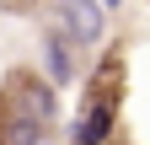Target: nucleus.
I'll return each instance as SVG.
<instances>
[{"label": "nucleus", "instance_id": "nucleus-2", "mask_svg": "<svg viewBox=\"0 0 150 145\" xmlns=\"http://www.w3.org/2000/svg\"><path fill=\"white\" fill-rule=\"evenodd\" d=\"M43 70H48L43 81L54 92L75 86V43L64 38V27H43Z\"/></svg>", "mask_w": 150, "mask_h": 145}, {"label": "nucleus", "instance_id": "nucleus-5", "mask_svg": "<svg viewBox=\"0 0 150 145\" xmlns=\"http://www.w3.org/2000/svg\"><path fill=\"white\" fill-rule=\"evenodd\" d=\"M102 6H107V11H118V6H123V0H102Z\"/></svg>", "mask_w": 150, "mask_h": 145}, {"label": "nucleus", "instance_id": "nucleus-3", "mask_svg": "<svg viewBox=\"0 0 150 145\" xmlns=\"http://www.w3.org/2000/svg\"><path fill=\"white\" fill-rule=\"evenodd\" d=\"M11 92H16V102H22V113H27V118L54 124V86H48V81L27 75V70H16V75H11Z\"/></svg>", "mask_w": 150, "mask_h": 145}, {"label": "nucleus", "instance_id": "nucleus-4", "mask_svg": "<svg viewBox=\"0 0 150 145\" xmlns=\"http://www.w3.org/2000/svg\"><path fill=\"white\" fill-rule=\"evenodd\" d=\"M107 140H112V102L97 97L81 118L70 124V145H107Z\"/></svg>", "mask_w": 150, "mask_h": 145}, {"label": "nucleus", "instance_id": "nucleus-1", "mask_svg": "<svg viewBox=\"0 0 150 145\" xmlns=\"http://www.w3.org/2000/svg\"><path fill=\"white\" fill-rule=\"evenodd\" d=\"M59 27L75 48H102L107 38V6L102 0H59Z\"/></svg>", "mask_w": 150, "mask_h": 145}]
</instances>
